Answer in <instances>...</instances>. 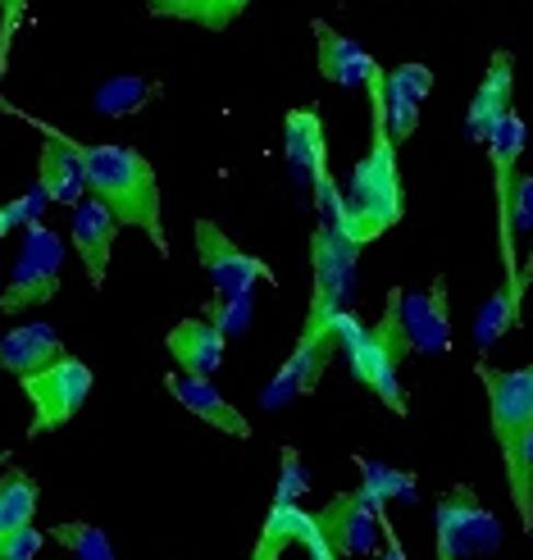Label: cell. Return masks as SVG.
Segmentation results:
<instances>
[{"mask_svg":"<svg viewBox=\"0 0 533 560\" xmlns=\"http://www.w3.org/2000/svg\"><path fill=\"white\" fill-rule=\"evenodd\" d=\"M383 73L387 69L379 65L360 88V92H370V115H374L370 151H364L360 164L351 170V187H347V196H338V219L328 223V229L351 246L374 242L406 219V187H402V170H397V147H392L387 124H383Z\"/></svg>","mask_w":533,"mask_h":560,"instance_id":"1","label":"cell"},{"mask_svg":"<svg viewBox=\"0 0 533 560\" xmlns=\"http://www.w3.org/2000/svg\"><path fill=\"white\" fill-rule=\"evenodd\" d=\"M78 160H82V187H88L92 201L105 206L119 229L147 233V242L160 256H170V233H164V210H160V178L151 170V160L124 142L78 147Z\"/></svg>","mask_w":533,"mask_h":560,"instance_id":"2","label":"cell"},{"mask_svg":"<svg viewBox=\"0 0 533 560\" xmlns=\"http://www.w3.org/2000/svg\"><path fill=\"white\" fill-rule=\"evenodd\" d=\"M479 383L488 392V419L501 465H507V488L520 511V524L533 528V370H497L479 360Z\"/></svg>","mask_w":533,"mask_h":560,"instance_id":"3","label":"cell"},{"mask_svg":"<svg viewBox=\"0 0 533 560\" xmlns=\"http://www.w3.org/2000/svg\"><path fill=\"white\" fill-rule=\"evenodd\" d=\"M19 387H23L27 406H33L27 438H46V433H60L65 424H73L78 410L88 406L96 378H92V365H82L78 355L60 351L55 360H46L42 370L19 374Z\"/></svg>","mask_w":533,"mask_h":560,"instance_id":"4","label":"cell"},{"mask_svg":"<svg viewBox=\"0 0 533 560\" xmlns=\"http://www.w3.org/2000/svg\"><path fill=\"white\" fill-rule=\"evenodd\" d=\"M65 283V242L60 233H50L46 223H27L23 246H19V260L5 292H0V315H23V311H37V305L55 301Z\"/></svg>","mask_w":533,"mask_h":560,"instance_id":"5","label":"cell"},{"mask_svg":"<svg viewBox=\"0 0 533 560\" xmlns=\"http://www.w3.org/2000/svg\"><path fill=\"white\" fill-rule=\"evenodd\" d=\"M192 242H196V265L206 269L210 288L223 292V296H251L260 283H278V273L260 256L242 250L215 219H196L192 223Z\"/></svg>","mask_w":533,"mask_h":560,"instance_id":"6","label":"cell"},{"mask_svg":"<svg viewBox=\"0 0 533 560\" xmlns=\"http://www.w3.org/2000/svg\"><path fill=\"white\" fill-rule=\"evenodd\" d=\"M433 524H438V551L447 556H493L501 547V524L497 515L479 501L470 483H456L438 497L433 506Z\"/></svg>","mask_w":533,"mask_h":560,"instance_id":"7","label":"cell"},{"mask_svg":"<svg viewBox=\"0 0 533 560\" xmlns=\"http://www.w3.org/2000/svg\"><path fill=\"white\" fill-rule=\"evenodd\" d=\"M338 351L351 355V374L360 387H370L374 397L392 410V415H406V387H402V365L392 360L370 332L360 328L356 311H343L338 319Z\"/></svg>","mask_w":533,"mask_h":560,"instance_id":"8","label":"cell"},{"mask_svg":"<svg viewBox=\"0 0 533 560\" xmlns=\"http://www.w3.org/2000/svg\"><path fill=\"white\" fill-rule=\"evenodd\" d=\"M402 332L410 342V355H442L452 347V296H447V273H438L429 292H397Z\"/></svg>","mask_w":533,"mask_h":560,"instance_id":"9","label":"cell"},{"mask_svg":"<svg viewBox=\"0 0 533 560\" xmlns=\"http://www.w3.org/2000/svg\"><path fill=\"white\" fill-rule=\"evenodd\" d=\"M288 164L292 174L315 183V201L324 210V223L338 219V191H333V178H328V164H324V119L315 105H301L288 115Z\"/></svg>","mask_w":533,"mask_h":560,"instance_id":"10","label":"cell"},{"mask_svg":"<svg viewBox=\"0 0 533 560\" xmlns=\"http://www.w3.org/2000/svg\"><path fill=\"white\" fill-rule=\"evenodd\" d=\"M374 492L360 488V492H338L324 511H315V528L324 534L328 551L347 560V556H370L374 551Z\"/></svg>","mask_w":533,"mask_h":560,"instance_id":"11","label":"cell"},{"mask_svg":"<svg viewBox=\"0 0 533 560\" xmlns=\"http://www.w3.org/2000/svg\"><path fill=\"white\" fill-rule=\"evenodd\" d=\"M283 465H288L283 488H278L274 511L265 515V528H260V538H256V547H251L246 560H283V556L297 547V538H301V520H305V511L297 506V497H301V488H305V479H301V460L288 452Z\"/></svg>","mask_w":533,"mask_h":560,"instance_id":"12","label":"cell"},{"mask_svg":"<svg viewBox=\"0 0 533 560\" xmlns=\"http://www.w3.org/2000/svg\"><path fill=\"white\" fill-rule=\"evenodd\" d=\"M46 132V147L37 155V191L46 196L50 206H78L82 196H88V187H82V160H78V147L73 137H65L60 128L50 124H37Z\"/></svg>","mask_w":533,"mask_h":560,"instance_id":"13","label":"cell"},{"mask_svg":"<svg viewBox=\"0 0 533 560\" xmlns=\"http://www.w3.org/2000/svg\"><path fill=\"white\" fill-rule=\"evenodd\" d=\"M115 237H119V223L109 219L105 206H96L92 196H82L73 206V219H69V242L78 250L82 269H88V283L101 288L105 273H109V256H115Z\"/></svg>","mask_w":533,"mask_h":560,"instance_id":"14","label":"cell"},{"mask_svg":"<svg viewBox=\"0 0 533 560\" xmlns=\"http://www.w3.org/2000/svg\"><path fill=\"white\" fill-rule=\"evenodd\" d=\"M164 392L196 419H206L223 438H251L246 415L215 387V378H192V374H164Z\"/></svg>","mask_w":533,"mask_h":560,"instance_id":"15","label":"cell"},{"mask_svg":"<svg viewBox=\"0 0 533 560\" xmlns=\"http://www.w3.org/2000/svg\"><path fill=\"white\" fill-rule=\"evenodd\" d=\"M164 347H170L178 374H192V378H215V370L223 365V347H229V338L206 319V315H187L170 328V338H164Z\"/></svg>","mask_w":533,"mask_h":560,"instance_id":"16","label":"cell"},{"mask_svg":"<svg viewBox=\"0 0 533 560\" xmlns=\"http://www.w3.org/2000/svg\"><path fill=\"white\" fill-rule=\"evenodd\" d=\"M315 33V60H320V73L328 82H338V88H364V78L379 69V60L370 50H364L356 37H343L338 27H328L324 19L311 23Z\"/></svg>","mask_w":533,"mask_h":560,"instance_id":"17","label":"cell"},{"mask_svg":"<svg viewBox=\"0 0 533 560\" xmlns=\"http://www.w3.org/2000/svg\"><path fill=\"white\" fill-rule=\"evenodd\" d=\"M511 96H515V55L493 50L488 73H484L479 92H474V101H470V119H465L470 142H484V137L493 132V124L511 109Z\"/></svg>","mask_w":533,"mask_h":560,"instance_id":"18","label":"cell"},{"mask_svg":"<svg viewBox=\"0 0 533 560\" xmlns=\"http://www.w3.org/2000/svg\"><path fill=\"white\" fill-rule=\"evenodd\" d=\"M488 147V164H493V191H497V223L507 219V201H511V183L520 174V155H524V119L515 109H507L493 132L484 137Z\"/></svg>","mask_w":533,"mask_h":560,"instance_id":"19","label":"cell"},{"mask_svg":"<svg viewBox=\"0 0 533 560\" xmlns=\"http://www.w3.org/2000/svg\"><path fill=\"white\" fill-rule=\"evenodd\" d=\"M65 351L55 324H23L0 332V374H33Z\"/></svg>","mask_w":533,"mask_h":560,"instance_id":"20","label":"cell"},{"mask_svg":"<svg viewBox=\"0 0 533 560\" xmlns=\"http://www.w3.org/2000/svg\"><path fill=\"white\" fill-rule=\"evenodd\" d=\"M147 10L155 19H174V23H196L206 33H223L229 23H237L251 0H147Z\"/></svg>","mask_w":533,"mask_h":560,"instance_id":"21","label":"cell"},{"mask_svg":"<svg viewBox=\"0 0 533 560\" xmlns=\"http://www.w3.org/2000/svg\"><path fill=\"white\" fill-rule=\"evenodd\" d=\"M37 506H42V483H37L27 469L10 465L5 474H0V534L33 524Z\"/></svg>","mask_w":533,"mask_h":560,"instance_id":"22","label":"cell"},{"mask_svg":"<svg viewBox=\"0 0 533 560\" xmlns=\"http://www.w3.org/2000/svg\"><path fill=\"white\" fill-rule=\"evenodd\" d=\"M160 82L155 78H115V82H105V88L96 92V109L109 119H119V115H142V109L151 101H160Z\"/></svg>","mask_w":533,"mask_h":560,"instance_id":"23","label":"cell"},{"mask_svg":"<svg viewBox=\"0 0 533 560\" xmlns=\"http://www.w3.org/2000/svg\"><path fill=\"white\" fill-rule=\"evenodd\" d=\"M50 538L60 542L73 560H115V547H109L105 528L96 524H82V520H69V524H55Z\"/></svg>","mask_w":533,"mask_h":560,"instance_id":"24","label":"cell"},{"mask_svg":"<svg viewBox=\"0 0 533 560\" xmlns=\"http://www.w3.org/2000/svg\"><path fill=\"white\" fill-rule=\"evenodd\" d=\"M515 324H520V301L511 292H497V296H488V305L479 311V324H474V342H479V351H488L497 338H507Z\"/></svg>","mask_w":533,"mask_h":560,"instance_id":"25","label":"cell"},{"mask_svg":"<svg viewBox=\"0 0 533 560\" xmlns=\"http://www.w3.org/2000/svg\"><path fill=\"white\" fill-rule=\"evenodd\" d=\"M206 319L223 332V338H242L246 324H251V296H223V292H215Z\"/></svg>","mask_w":533,"mask_h":560,"instance_id":"26","label":"cell"},{"mask_svg":"<svg viewBox=\"0 0 533 560\" xmlns=\"http://www.w3.org/2000/svg\"><path fill=\"white\" fill-rule=\"evenodd\" d=\"M42 547H46V534H42V528H33V524L0 534V560H37Z\"/></svg>","mask_w":533,"mask_h":560,"instance_id":"27","label":"cell"},{"mask_svg":"<svg viewBox=\"0 0 533 560\" xmlns=\"http://www.w3.org/2000/svg\"><path fill=\"white\" fill-rule=\"evenodd\" d=\"M23 14H27V0H0V73L10 69V46H14Z\"/></svg>","mask_w":533,"mask_h":560,"instance_id":"28","label":"cell"},{"mask_svg":"<svg viewBox=\"0 0 533 560\" xmlns=\"http://www.w3.org/2000/svg\"><path fill=\"white\" fill-rule=\"evenodd\" d=\"M387 78L397 82L402 92H410L415 101H429V92H433V69L429 65H397Z\"/></svg>","mask_w":533,"mask_h":560,"instance_id":"29","label":"cell"},{"mask_svg":"<svg viewBox=\"0 0 533 560\" xmlns=\"http://www.w3.org/2000/svg\"><path fill=\"white\" fill-rule=\"evenodd\" d=\"M374 524L383 528V551H379V560H410V556L402 551V542H397V528H392V520H387V511H383V501H374Z\"/></svg>","mask_w":533,"mask_h":560,"instance_id":"30","label":"cell"},{"mask_svg":"<svg viewBox=\"0 0 533 560\" xmlns=\"http://www.w3.org/2000/svg\"><path fill=\"white\" fill-rule=\"evenodd\" d=\"M0 115H10V119H23V124H42V119H33V115H23V109L5 96V92H0Z\"/></svg>","mask_w":533,"mask_h":560,"instance_id":"31","label":"cell"},{"mask_svg":"<svg viewBox=\"0 0 533 560\" xmlns=\"http://www.w3.org/2000/svg\"><path fill=\"white\" fill-rule=\"evenodd\" d=\"M14 229V223H10V214H5V206H0V237H5Z\"/></svg>","mask_w":533,"mask_h":560,"instance_id":"32","label":"cell"}]
</instances>
